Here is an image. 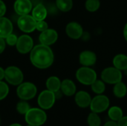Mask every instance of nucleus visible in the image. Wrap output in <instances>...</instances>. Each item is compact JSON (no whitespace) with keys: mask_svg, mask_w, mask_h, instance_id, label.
<instances>
[{"mask_svg":"<svg viewBox=\"0 0 127 126\" xmlns=\"http://www.w3.org/2000/svg\"><path fill=\"white\" fill-rule=\"evenodd\" d=\"M101 79L106 83L116 84L122 80V73L115 67H109L102 71Z\"/></svg>","mask_w":127,"mask_h":126,"instance_id":"obj_6","label":"nucleus"},{"mask_svg":"<svg viewBox=\"0 0 127 126\" xmlns=\"http://www.w3.org/2000/svg\"><path fill=\"white\" fill-rule=\"evenodd\" d=\"M5 44H6V42H5L4 38L0 37V54L4 50V49H5Z\"/></svg>","mask_w":127,"mask_h":126,"instance_id":"obj_33","label":"nucleus"},{"mask_svg":"<svg viewBox=\"0 0 127 126\" xmlns=\"http://www.w3.org/2000/svg\"><path fill=\"white\" fill-rule=\"evenodd\" d=\"M4 78V70L0 67V81Z\"/></svg>","mask_w":127,"mask_h":126,"instance_id":"obj_35","label":"nucleus"},{"mask_svg":"<svg viewBox=\"0 0 127 126\" xmlns=\"http://www.w3.org/2000/svg\"><path fill=\"white\" fill-rule=\"evenodd\" d=\"M13 24L11 21L6 17H0V37L5 39L13 32Z\"/></svg>","mask_w":127,"mask_h":126,"instance_id":"obj_15","label":"nucleus"},{"mask_svg":"<svg viewBox=\"0 0 127 126\" xmlns=\"http://www.w3.org/2000/svg\"><path fill=\"white\" fill-rule=\"evenodd\" d=\"M87 123L89 126H100L101 124V120L97 113L92 112L88 117Z\"/></svg>","mask_w":127,"mask_h":126,"instance_id":"obj_25","label":"nucleus"},{"mask_svg":"<svg viewBox=\"0 0 127 126\" xmlns=\"http://www.w3.org/2000/svg\"><path fill=\"white\" fill-rule=\"evenodd\" d=\"M58 38V34L57 31L54 29L48 28L47 30L41 32L39 35V42L41 44L45 45H51L54 44Z\"/></svg>","mask_w":127,"mask_h":126,"instance_id":"obj_11","label":"nucleus"},{"mask_svg":"<svg viewBox=\"0 0 127 126\" xmlns=\"http://www.w3.org/2000/svg\"><path fill=\"white\" fill-rule=\"evenodd\" d=\"M113 93H114V95L118 98L124 97L127 95V88L126 85L121 81L115 84V86L113 88Z\"/></svg>","mask_w":127,"mask_h":126,"instance_id":"obj_22","label":"nucleus"},{"mask_svg":"<svg viewBox=\"0 0 127 126\" xmlns=\"http://www.w3.org/2000/svg\"><path fill=\"white\" fill-rule=\"evenodd\" d=\"M6 10H7V8H6L5 4L4 3L3 1L0 0V17H2L5 14Z\"/></svg>","mask_w":127,"mask_h":126,"instance_id":"obj_31","label":"nucleus"},{"mask_svg":"<svg viewBox=\"0 0 127 126\" xmlns=\"http://www.w3.org/2000/svg\"><path fill=\"white\" fill-rule=\"evenodd\" d=\"M37 92L36 85L31 82H22L16 89L17 96L22 100H29L33 99Z\"/></svg>","mask_w":127,"mask_h":126,"instance_id":"obj_4","label":"nucleus"},{"mask_svg":"<svg viewBox=\"0 0 127 126\" xmlns=\"http://www.w3.org/2000/svg\"><path fill=\"white\" fill-rule=\"evenodd\" d=\"M118 126H127V117H123L118 122Z\"/></svg>","mask_w":127,"mask_h":126,"instance_id":"obj_32","label":"nucleus"},{"mask_svg":"<svg viewBox=\"0 0 127 126\" xmlns=\"http://www.w3.org/2000/svg\"><path fill=\"white\" fill-rule=\"evenodd\" d=\"M55 100L56 97L54 93L49 90H45L39 95L38 105L42 109L48 110L52 108V106L54 105Z\"/></svg>","mask_w":127,"mask_h":126,"instance_id":"obj_9","label":"nucleus"},{"mask_svg":"<svg viewBox=\"0 0 127 126\" xmlns=\"http://www.w3.org/2000/svg\"><path fill=\"white\" fill-rule=\"evenodd\" d=\"M29 109H30V105L25 100L18 102L16 105V111L20 114H25L28 111Z\"/></svg>","mask_w":127,"mask_h":126,"instance_id":"obj_27","label":"nucleus"},{"mask_svg":"<svg viewBox=\"0 0 127 126\" xmlns=\"http://www.w3.org/2000/svg\"><path fill=\"white\" fill-rule=\"evenodd\" d=\"M103 126H118V123H116V122H115V121L111 120V121H109V122L106 123H105V125H104Z\"/></svg>","mask_w":127,"mask_h":126,"instance_id":"obj_34","label":"nucleus"},{"mask_svg":"<svg viewBox=\"0 0 127 126\" xmlns=\"http://www.w3.org/2000/svg\"><path fill=\"white\" fill-rule=\"evenodd\" d=\"M31 126V125H28V126Z\"/></svg>","mask_w":127,"mask_h":126,"instance_id":"obj_38","label":"nucleus"},{"mask_svg":"<svg viewBox=\"0 0 127 126\" xmlns=\"http://www.w3.org/2000/svg\"><path fill=\"white\" fill-rule=\"evenodd\" d=\"M9 93V88L7 86V85L4 82H1V80L0 81V100H4L8 94Z\"/></svg>","mask_w":127,"mask_h":126,"instance_id":"obj_28","label":"nucleus"},{"mask_svg":"<svg viewBox=\"0 0 127 126\" xmlns=\"http://www.w3.org/2000/svg\"><path fill=\"white\" fill-rule=\"evenodd\" d=\"M32 10V3L30 0H16L14 2V10L19 15L28 14Z\"/></svg>","mask_w":127,"mask_h":126,"instance_id":"obj_13","label":"nucleus"},{"mask_svg":"<svg viewBox=\"0 0 127 126\" xmlns=\"http://www.w3.org/2000/svg\"><path fill=\"white\" fill-rule=\"evenodd\" d=\"M4 79L8 83L13 85H19L22 82L24 76L19 68L9 66L4 70Z\"/></svg>","mask_w":127,"mask_h":126,"instance_id":"obj_5","label":"nucleus"},{"mask_svg":"<svg viewBox=\"0 0 127 126\" xmlns=\"http://www.w3.org/2000/svg\"><path fill=\"white\" fill-rule=\"evenodd\" d=\"M30 59L33 65L36 68L45 69L53 64L54 56L49 46L39 44L34 46L31 50Z\"/></svg>","mask_w":127,"mask_h":126,"instance_id":"obj_1","label":"nucleus"},{"mask_svg":"<svg viewBox=\"0 0 127 126\" xmlns=\"http://www.w3.org/2000/svg\"><path fill=\"white\" fill-rule=\"evenodd\" d=\"M65 32L68 37L73 39H78L82 37L83 34V30L82 26L75 22H70L65 27Z\"/></svg>","mask_w":127,"mask_h":126,"instance_id":"obj_12","label":"nucleus"},{"mask_svg":"<svg viewBox=\"0 0 127 126\" xmlns=\"http://www.w3.org/2000/svg\"><path fill=\"white\" fill-rule=\"evenodd\" d=\"M17 25L19 28L25 33H31L36 29V21L29 14L20 16L18 19Z\"/></svg>","mask_w":127,"mask_h":126,"instance_id":"obj_8","label":"nucleus"},{"mask_svg":"<svg viewBox=\"0 0 127 126\" xmlns=\"http://www.w3.org/2000/svg\"><path fill=\"white\" fill-rule=\"evenodd\" d=\"M113 65L115 68L120 71L127 69V56L124 54H118L113 59Z\"/></svg>","mask_w":127,"mask_h":126,"instance_id":"obj_19","label":"nucleus"},{"mask_svg":"<svg viewBox=\"0 0 127 126\" xmlns=\"http://www.w3.org/2000/svg\"><path fill=\"white\" fill-rule=\"evenodd\" d=\"M60 86L61 82L60 79L57 76H51L46 81V87L48 90L54 93L60 90Z\"/></svg>","mask_w":127,"mask_h":126,"instance_id":"obj_20","label":"nucleus"},{"mask_svg":"<svg viewBox=\"0 0 127 126\" xmlns=\"http://www.w3.org/2000/svg\"><path fill=\"white\" fill-rule=\"evenodd\" d=\"M10 126H21V125H19V124L15 123V124H12V125H10Z\"/></svg>","mask_w":127,"mask_h":126,"instance_id":"obj_37","label":"nucleus"},{"mask_svg":"<svg viewBox=\"0 0 127 126\" xmlns=\"http://www.w3.org/2000/svg\"><path fill=\"white\" fill-rule=\"evenodd\" d=\"M60 90L65 96L71 97L76 92V85L73 81L70 79H64L61 82Z\"/></svg>","mask_w":127,"mask_h":126,"instance_id":"obj_17","label":"nucleus"},{"mask_svg":"<svg viewBox=\"0 0 127 126\" xmlns=\"http://www.w3.org/2000/svg\"><path fill=\"white\" fill-rule=\"evenodd\" d=\"M48 28V23L45 22L44 20L42 21H38L36 22V29L40 32H42Z\"/></svg>","mask_w":127,"mask_h":126,"instance_id":"obj_30","label":"nucleus"},{"mask_svg":"<svg viewBox=\"0 0 127 126\" xmlns=\"http://www.w3.org/2000/svg\"><path fill=\"white\" fill-rule=\"evenodd\" d=\"M47 120V115L44 111L39 108H30L25 114V121L28 125L40 126Z\"/></svg>","mask_w":127,"mask_h":126,"instance_id":"obj_2","label":"nucleus"},{"mask_svg":"<svg viewBox=\"0 0 127 126\" xmlns=\"http://www.w3.org/2000/svg\"><path fill=\"white\" fill-rule=\"evenodd\" d=\"M16 47L18 52L25 54L29 53L33 48V41L30 36L22 35L18 38Z\"/></svg>","mask_w":127,"mask_h":126,"instance_id":"obj_10","label":"nucleus"},{"mask_svg":"<svg viewBox=\"0 0 127 126\" xmlns=\"http://www.w3.org/2000/svg\"><path fill=\"white\" fill-rule=\"evenodd\" d=\"M80 63L86 67L94 65L97 61L96 54L90 50H84L80 54Z\"/></svg>","mask_w":127,"mask_h":126,"instance_id":"obj_14","label":"nucleus"},{"mask_svg":"<svg viewBox=\"0 0 127 126\" xmlns=\"http://www.w3.org/2000/svg\"><path fill=\"white\" fill-rule=\"evenodd\" d=\"M47 14V9L42 4H38L33 7L32 10V16L36 22L45 20Z\"/></svg>","mask_w":127,"mask_h":126,"instance_id":"obj_18","label":"nucleus"},{"mask_svg":"<svg viewBox=\"0 0 127 126\" xmlns=\"http://www.w3.org/2000/svg\"><path fill=\"white\" fill-rule=\"evenodd\" d=\"M124 37H125L126 40L127 41V25H125V27H124Z\"/></svg>","mask_w":127,"mask_h":126,"instance_id":"obj_36","label":"nucleus"},{"mask_svg":"<svg viewBox=\"0 0 127 126\" xmlns=\"http://www.w3.org/2000/svg\"><path fill=\"white\" fill-rule=\"evenodd\" d=\"M76 78L80 83L91 85L97 79V74L93 69L84 66L77 71Z\"/></svg>","mask_w":127,"mask_h":126,"instance_id":"obj_3","label":"nucleus"},{"mask_svg":"<svg viewBox=\"0 0 127 126\" xmlns=\"http://www.w3.org/2000/svg\"><path fill=\"white\" fill-rule=\"evenodd\" d=\"M56 5L57 8L63 12L69 11L73 6L72 0H56Z\"/></svg>","mask_w":127,"mask_h":126,"instance_id":"obj_23","label":"nucleus"},{"mask_svg":"<svg viewBox=\"0 0 127 126\" xmlns=\"http://www.w3.org/2000/svg\"><path fill=\"white\" fill-rule=\"evenodd\" d=\"M92 90L97 94H102L106 89L104 82L103 80L96 79L92 85Z\"/></svg>","mask_w":127,"mask_h":126,"instance_id":"obj_24","label":"nucleus"},{"mask_svg":"<svg viewBox=\"0 0 127 126\" xmlns=\"http://www.w3.org/2000/svg\"><path fill=\"white\" fill-rule=\"evenodd\" d=\"M89 106L92 112L97 114L102 113L108 109L109 106V100L105 95L98 94L92 100Z\"/></svg>","mask_w":127,"mask_h":126,"instance_id":"obj_7","label":"nucleus"},{"mask_svg":"<svg viewBox=\"0 0 127 126\" xmlns=\"http://www.w3.org/2000/svg\"><path fill=\"white\" fill-rule=\"evenodd\" d=\"M5 39H6V43L8 45H10V46L16 45V44L17 42V39H18L17 36L15 34H13V33L9 34Z\"/></svg>","mask_w":127,"mask_h":126,"instance_id":"obj_29","label":"nucleus"},{"mask_svg":"<svg viewBox=\"0 0 127 126\" xmlns=\"http://www.w3.org/2000/svg\"><path fill=\"white\" fill-rule=\"evenodd\" d=\"M92 98L86 91H80L75 95V102L80 108H87L90 105Z\"/></svg>","mask_w":127,"mask_h":126,"instance_id":"obj_16","label":"nucleus"},{"mask_svg":"<svg viewBox=\"0 0 127 126\" xmlns=\"http://www.w3.org/2000/svg\"><path fill=\"white\" fill-rule=\"evenodd\" d=\"M108 116L112 121L118 122L124 117L123 111L118 106H112L108 111Z\"/></svg>","mask_w":127,"mask_h":126,"instance_id":"obj_21","label":"nucleus"},{"mask_svg":"<svg viewBox=\"0 0 127 126\" xmlns=\"http://www.w3.org/2000/svg\"><path fill=\"white\" fill-rule=\"evenodd\" d=\"M100 3L99 0H86V8L89 12H95L100 7Z\"/></svg>","mask_w":127,"mask_h":126,"instance_id":"obj_26","label":"nucleus"}]
</instances>
